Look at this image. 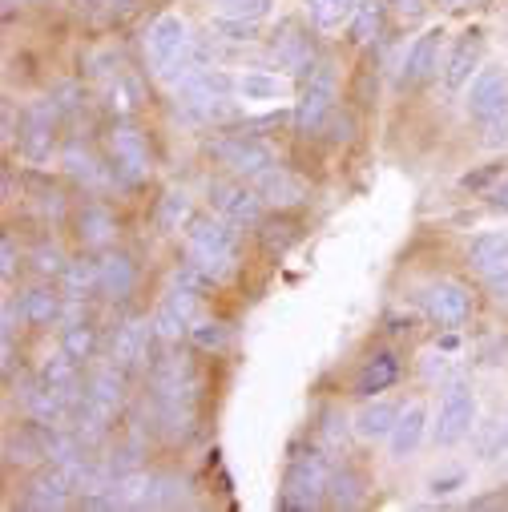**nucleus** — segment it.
<instances>
[{
	"label": "nucleus",
	"instance_id": "1",
	"mask_svg": "<svg viewBox=\"0 0 508 512\" xmlns=\"http://www.w3.org/2000/svg\"><path fill=\"white\" fill-rule=\"evenodd\" d=\"M150 388H154V412L166 436H190L194 428V375L178 355H162L150 367Z\"/></svg>",
	"mask_w": 508,
	"mask_h": 512
},
{
	"label": "nucleus",
	"instance_id": "2",
	"mask_svg": "<svg viewBox=\"0 0 508 512\" xmlns=\"http://www.w3.org/2000/svg\"><path fill=\"white\" fill-rule=\"evenodd\" d=\"M186 250L190 259L202 263L218 283L234 275L238 267V234H234V222H226L222 214H206V218H194L190 230H186Z\"/></svg>",
	"mask_w": 508,
	"mask_h": 512
},
{
	"label": "nucleus",
	"instance_id": "3",
	"mask_svg": "<svg viewBox=\"0 0 508 512\" xmlns=\"http://www.w3.org/2000/svg\"><path fill=\"white\" fill-rule=\"evenodd\" d=\"M335 97H339V77H335V65L331 61H319L295 101V130L303 138L319 134L323 130V121L335 113Z\"/></svg>",
	"mask_w": 508,
	"mask_h": 512
},
{
	"label": "nucleus",
	"instance_id": "4",
	"mask_svg": "<svg viewBox=\"0 0 508 512\" xmlns=\"http://www.w3.org/2000/svg\"><path fill=\"white\" fill-rule=\"evenodd\" d=\"M178 93V113H186L190 121H218L230 113V93H234V77L206 69L194 81H186Z\"/></svg>",
	"mask_w": 508,
	"mask_h": 512
},
{
	"label": "nucleus",
	"instance_id": "5",
	"mask_svg": "<svg viewBox=\"0 0 508 512\" xmlns=\"http://www.w3.org/2000/svg\"><path fill=\"white\" fill-rule=\"evenodd\" d=\"M331 476H335V464L323 456V452H299L291 460V472H287V488L279 496L283 508H315L327 488H331Z\"/></svg>",
	"mask_w": 508,
	"mask_h": 512
},
{
	"label": "nucleus",
	"instance_id": "6",
	"mask_svg": "<svg viewBox=\"0 0 508 512\" xmlns=\"http://www.w3.org/2000/svg\"><path fill=\"white\" fill-rule=\"evenodd\" d=\"M476 424V396L464 379L448 383L444 396H440V408H436V424H432V440L440 448H452L460 444Z\"/></svg>",
	"mask_w": 508,
	"mask_h": 512
},
{
	"label": "nucleus",
	"instance_id": "7",
	"mask_svg": "<svg viewBox=\"0 0 508 512\" xmlns=\"http://www.w3.org/2000/svg\"><path fill=\"white\" fill-rule=\"evenodd\" d=\"M210 154H214L230 174H238V178H246V182H259L267 170H275V166H279V158H275V150H271L267 142L246 138V134H238V138H222V142H210Z\"/></svg>",
	"mask_w": 508,
	"mask_h": 512
},
{
	"label": "nucleus",
	"instance_id": "8",
	"mask_svg": "<svg viewBox=\"0 0 508 512\" xmlns=\"http://www.w3.org/2000/svg\"><path fill=\"white\" fill-rule=\"evenodd\" d=\"M194 45V37H190V25L182 21V17H174V13H166V17H158L150 29H146V61H150V69L162 77L186 49Z\"/></svg>",
	"mask_w": 508,
	"mask_h": 512
},
{
	"label": "nucleus",
	"instance_id": "9",
	"mask_svg": "<svg viewBox=\"0 0 508 512\" xmlns=\"http://www.w3.org/2000/svg\"><path fill=\"white\" fill-rule=\"evenodd\" d=\"M464 109L476 121H492L500 113H508V69L504 65H484L464 93Z\"/></svg>",
	"mask_w": 508,
	"mask_h": 512
},
{
	"label": "nucleus",
	"instance_id": "10",
	"mask_svg": "<svg viewBox=\"0 0 508 512\" xmlns=\"http://www.w3.org/2000/svg\"><path fill=\"white\" fill-rule=\"evenodd\" d=\"M57 117H61V109H57L53 97H37V101H29L25 121H21V150H25L29 162L41 166V162L53 158V130H57Z\"/></svg>",
	"mask_w": 508,
	"mask_h": 512
},
{
	"label": "nucleus",
	"instance_id": "11",
	"mask_svg": "<svg viewBox=\"0 0 508 512\" xmlns=\"http://www.w3.org/2000/svg\"><path fill=\"white\" fill-rule=\"evenodd\" d=\"M214 210L226 218V222H234V226H259L263 222V194H259V186H242V182H222V186H214Z\"/></svg>",
	"mask_w": 508,
	"mask_h": 512
},
{
	"label": "nucleus",
	"instance_id": "12",
	"mask_svg": "<svg viewBox=\"0 0 508 512\" xmlns=\"http://www.w3.org/2000/svg\"><path fill=\"white\" fill-rule=\"evenodd\" d=\"M424 311H428V319H432L436 327L456 331V327L468 323L472 299H468V291H464L460 283H432V287L424 291Z\"/></svg>",
	"mask_w": 508,
	"mask_h": 512
},
{
	"label": "nucleus",
	"instance_id": "13",
	"mask_svg": "<svg viewBox=\"0 0 508 512\" xmlns=\"http://www.w3.org/2000/svg\"><path fill=\"white\" fill-rule=\"evenodd\" d=\"M109 150H113L117 174L125 182L150 178V146H146V138L134 130V125H117V130L109 134Z\"/></svg>",
	"mask_w": 508,
	"mask_h": 512
},
{
	"label": "nucleus",
	"instance_id": "14",
	"mask_svg": "<svg viewBox=\"0 0 508 512\" xmlns=\"http://www.w3.org/2000/svg\"><path fill=\"white\" fill-rule=\"evenodd\" d=\"M154 323L150 319H130V323H121L117 335H113V347H109V359L121 367V371H134L146 363L150 355V339H154Z\"/></svg>",
	"mask_w": 508,
	"mask_h": 512
},
{
	"label": "nucleus",
	"instance_id": "15",
	"mask_svg": "<svg viewBox=\"0 0 508 512\" xmlns=\"http://www.w3.org/2000/svg\"><path fill=\"white\" fill-rule=\"evenodd\" d=\"M271 57L279 69H287L291 77H307L315 69V45L299 25H283L271 41Z\"/></svg>",
	"mask_w": 508,
	"mask_h": 512
},
{
	"label": "nucleus",
	"instance_id": "16",
	"mask_svg": "<svg viewBox=\"0 0 508 512\" xmlns=\"http://www.w3.org/2000/svg\"><path fill=\"white\" fill-rule=\"evenodd\" d=\"M37 383H41L45 392H53L61 404H69V408H77V404H81L77 359H73V355H65V351H57V355H49V359L41 363V371H37Z\"/></svg>",
	"mask_w": 508,
	"mask_h": 512
},
{
	"label": "nucleus",
	"instance_id": "17",
	"mask_svg": "<svg viewBox=\"0 0 508 512\" xmlns=\"http://www.w3.org/2000/svg\"><path fill=\"white\" fill-rule=\"evenodd\" d=\"M440 49H444V29H424L412 45H408V57H404V85H420L428 81L436 69H440Z\"/></svg>",
	"mask_w": 508,
	"mask_h": 512
},
{
	"label": "nucleus",
	"instance_id": "18",
	"mask_svg": "<svg viewBox=\"0 0 508 512\" xmlns=\"http://www.w3.org/2000/svg\"><path fill=\"white\" fill-rule=\"evenodd\" d=\"M480 49H484V37H480L476 29H468V33L456 37L448 61L440 65V69H444V89H448V93H456V89H464V85L472 81V69H476V61H480Z\"/></svg>",
	"mask_w": 508,
	"mask_h": 512
},
{
	"label": "nucleus",
	"instance_id": "19",
	"mask_svg": "<svg viewBox=\"0 0 508 512\" xmlns=\"http://www.w3.org/2000/svg\"><path fill=\"white\" fill-rule=\"evenodd\" d=\"M400 379V359L392 355V351H375L363 367H359V375H355V396H375V392H388L392 383Z\"/></svg>",
	"mask_w": 508,
	"mask_h": 512
},
{
	"label": "nucleus",
	"instance_id": "20",
	"mask_svg": "<svg viewBox=\"0 0 508 512\" xmlns=\"http://www.w3.org/2000/svg\"><path fill=\"white\" fill-rule=\"evenodd\" d=\"M85 400H89V404H97L101 412L117 416V408H121V400H125V371H121L117 363H109V367L93 371L89 388H85Z\"/></svg>",
	"mask_w": 508,
	"mask_h": 512
},
{
	"label": "nucleus",
	"instance_id": "21",
	"mask_svg": "<svg viewBox=\"0 0 508 512\" xmlns=\"http://www.w3.org/2000/svg\"><path fill=\"white\" fill-rule=\"evenodd\" d=\"M287 93H291V81L279 77V73L254 69V73L234 77V97L238 101H287Z\"/></svg>",
	"mask_w": 508,
	"mask_h": 512
},
{
	"label": "nucleus",
	"instance_id": "22",
	"mask_svg": "<svg viewBox=\"0 0 508 512\" xmlns=\"http://www.w3.org/2000/svg\"><path fill=\"white\" fill-rule=\"evenodd\" d=\"M424 432H428V412H424L420 404L404 408V412H400V420H396V428H392V436H388V440H392V456H396V460L416 456V448H420Z\"/></svg>",
	"mask_w": 508,
	"mask_h": 512
},
{
	"label": "nucleus",
	"instance_id": "23",
	"mask_svg": "<svg viewBox=\"0 0 508 512\" xmlns=\"http://www.w3.org/2000/svg\"><path fill=\"white\" fill-rule=\"evenodd\" d=\"M259 194H263V202H271V206H299L303 198H307V186L295 178V174H287L283 166H275V170H267L259 182Z\"/></svg>",
	"mask_w": 508,
	"mask_h": 512
},
{
	"label": "nucleus",
	"instance_id": "24",
	"mask_svg": "<svg viewBox=\"0 0 508 512\" xmlns=\"http://www.w3.org/2000/svg\"><path fill=\"white\" fill-rule=\"evenodd\" d=\"M355 9H359V0H307V17L323 37L343 33V25L355 21Z\"/></svg>",
	"mask_w": 508,
	"mask_h": 512
},
{
	"label": "nucleus",
	"instance_id": "25",
	"mask_svg": "<svg viewBox=\"0 0 508 512\" xmlns=\"http://www.w3.org/2000/svg\"><path fill=\"white\" fill-rule=\"evenodd\" d=\"M101 267V295L105 299H125L134 291V283H138V275H134V263L125 259V254H105V259L97 263Z\"/></svg>",
	"mask_w": 508,
	"mask_h": 512
},
{
	"label": "nucleus",
	"instance_id": "26",
	"mask_svg": "<svg viewBox=\"0 0 508 512\" xmlns=\"http://www.w3.org/2000/svg\"><path fill=\"white\" fill-rule=\"evenodd\" d=\"M206 69H214V65H210V41L194 37V45H190V49H186V53H182L166 73H162V81H166L170 89H182L186 81H194V77H198V73H206Z\"/></svg>",
	"mask_w": 508,
	"mask_h": 512
},
{
	"label": "nucleus",
	"instance_id": "27",
	"mask_svg": "<svg viewBox=\"0 0 508 512\" xmlns=\"http://www.w3.org/2000/svg\"><path fill=\"white\" fill-rule=\"evenodd\" d=\"M93 291H101V267H97L93 259H77V263H69V267L61 271V295H65L69 303H81V299H89Z\"/></svg>",
	"mask_w": 508,
	"mask_h": 512
},
{
	"label": "nucleus",
	"instance_id": "28",
	"mask_svg": "<svg viewBox=\"0 0 508 512\" xmlns=\"http://www.w3.org/2000/svg\"><path fill=\"white\" fill-rule=\"evenodd\" d=\"M468 263L480 275L492 271V267H500V263H508V230H484V234H476L472 246H468Z\"/></svg>",
	"mask_w": 508,
	"mask_h": 512
},
{
	"label": "nucleus",
	"instance_id": "29",
	"mask_svg": "<svg viewBox=\"0 0 508 512\" xmlns=\"http://www.w3.org/2000/svg\"><path fill=\"white\" fill-rule=\"evenodd\" d=\"M396 420H400V408H396V404L375 400V404H367V408L355 416V432H359L363 440H388L392 428H396Z\"/></svg>",
	"mask_w": 508,
	"mask_h": 512
},
{
	"label": "nucleus",
	"instance_id": "30",
	"mask_svg": "<svg viewBox=\"0 0 508 512\" xmlns=\"http://www.w3.org/2000/svg\"><path fill=\"white\" fill-rule=\"evenodd\" d=\"M5 460H9V464H37V460H49L41 424H33V428H25V432H13V436L5 440Z\"/></svg>",
	"mask_w": 508,
	"mask_h": 512
},
{
	"label": "nucleus",
	"instance_id": "31",
	"mask_svg": "<svg viewBox=\"0 0 508 512\" xmlns=\"http://www.w3.org/2000/svg\"><path fill=\"white\" fill-rule=\"evenodd\" d=\"M105 105H109L117 117H130V113L142 105V85H138V77H130V73L109 77V85H105Z\"/></svg>",
	"mask_w": 508,
	"mask_h": 512
},
{
	"label": "nucleus",
	"instance_id": "32",
	"mask_svg": "<svg viewBox=\"0 0 508 512\" xmlns=\"http://www.w3.org/2000/svg\"><path fill=\"white\" fill-rule=\"evenodd\" d=\"M57 315H61V295L49 291V287H37L21 299V319L33 323V327H49Z\"/></svg>",
	"mask_w": 508,
	"mask_h": 512
},
{
	"label": "nucleus",
	"instance_id": "33",
	"mask_svg": "<svg viewBox=\"0 0 508 512\" xmlns=\"http://www.w3.org/2000/svg\"><path fill=\"white\" fill-rule=\"evenodd\" d=\"M77 234H81L85 246H109L113 234H117V226H113L109 210H101V206H85L81 218H77Z\"/></svg>",
	"mask_w": 508,
	"mask_h": 512
},
{
	"label": "nucleus",
	"instance_id": "34",
	"mask_svg": "<svg viewBox=\"0 0 508 512\" xmlns=\"http://www.w3.org/2000/svg\"><path fill=\"white\" fill-rule=\"evenodd\" d=\"M154 222H158L162 234H178V230L190 222V194H186V190H170V194L158 202Z\"/></svg>",
	"mask_w": 508,
	"mask_h": 512
},
{
	"label": "nucleus",
	"instance_id": "35",
	"mask_svg": "<svg viewBox=\"0 0 508 512\" xmlns=\"http://www.w3.org/2000/svg\"><path fill=\"white\" fill-rule=\"evenodd\" d=\"M275 13V0H214V17L230 21H263Z\"/></svg>",
	"mask_w": 508,
	"mask_h": 512
},
{
	"label": "nucleus",
	"instance_id": "36",
	"mask_svg": "<svg viewBox=\"0 0 508 512\" xmlns=\"http://www.w3.org/2000/svg\"><path fill=\"white\" fill-rule=\"evenodd\" d=\"M65 170L81 182V186H101L105 182V174H101V166H97V158L89 154V150H81V142H73L69 150H65Z\"/></svg>",
	"mask_w": 508,
	"mask_h": 512
},
{
	"label": "nucleus",
	"instance_id": "37",
	"mask_svg": "<svg viewBox=\"0 0 508 512\" xmlns=\"http://www.w3.org/2000/svg\"><path fill=\"white\" fill-rule=\"evenodd\" d=\"M186 500V480L182 476H154L150 480V492H146V508H170V504H182Z\"/></svg>",
	"mask_w": 508,
	"mask_h": 512
},
{
	"label": "nucleus",
	"instance_id": "38",
	"mask_svg": "<svg viewBox=\"0 0 508 512\" xmlns=\"http://www.w3.org/2000/svg\"><path fill=\"white\" fill-rule=\"evenodd\" d=\"M93 347H97V335H93V327L85 319H77V323L65 327V335H61V351L65 355H73L77 363H85L93 355Z\"/></svg>",
	"mask_w": 508,
	"mask_h": 512
},
{
	"label": "nucleus",
	"instance_id": "39",
	"mask_svg": "<svg viewBox=\"0 0 508 512\" xmlns=\"http://www.w3.org/2000/svg\"><path fill=\"white\" fill-rule=\"evenodd\" d=\"M384 5L388 0H359V9H355V41L359 45H367L375 33H379V25H384Z\"/></svg>",
	"mask_w": 508,
	"mask_h": 512
},
{
	"label": "nucleus",
	"instance_id": "40",
	"mask_svg": "<svg viewBox=\"0 0 508 512\" xmlns=\"http://www.w3.org/2000/svg\"><path fill=\"white\" fill-rule=\"evenodd\" d=\"M210 37H214V41L250 45L254 37H259V21H230V17H214V21H210Z\"/></svg>",
	"mask_w": 508,
	"mask_h": 512
},
{
	"label": "nucleus",
	"instance_id": "41",
	"mask_svg": "<svg viewBox=\"0 0 508 512\" xmlns=\"http://www.w3.org/2000/svg\"><path fill=\"white\" fill-rule=\"evenodd\" d=\"M327 500H331V504H339V508L359 504V480H355L351 472H339V468H335L331 488H327Z\"/></svg>",
	"mask_w": 508,
	"mask_h": 512
},
{
	"label": "nucleus",
	"instance_id": "42",
	"mask_svg": "<svg viewBox=\"0 0 508 512\" xmlns=\"http://www.w3.org/2000/svg\"><path fill=\"white\" fill-rule=\"evenodd\" d=\"M190 339H194L198 347H206V351H218V347L226 343V327L214 323V319H198V323L190 327Z\"/></svg>",
	"mask_w": 508,
	"mask_h": 512
},
{
	"label": "nucleus",
	"instance_id": "43",
	"mask_svg": "<svg viewBox=\"0 0 508 512\" xmlns=\"http://www.w3.org/2000/svg\"><path fill=\"white\" fill-rule=\"evenodd\" d=\"M33 267H37V275H61L69 263L61 259V250H57V246L45 242V246H37V254H33Z\"/></svg>",
	"mask_w": 508,
	"mask_h": 512
},
{
	"label": "nucleus",
	"instance_id": "44",
	"mask_svg": "<svg viewBox=\"0 0 508 512\" xmlns=\"http://www.w3.org/2000/svg\"><path fill=\"white\" fill-rule=\"evenodd\" d=\"M0 275H5V283L17 275V242H13V234L0 238Z\"/></svg>",
	"mask_w": 508,
	"mask_h": 512
},
{
	"label": "nucleus",
	"instance_id": "45",
	"mask_svg": "<svg viewBox=\"0 0 508 512\" xmlns=\"http://www.w3.org/2000/svg\"><path fill=\"white\" fill-rule=\"evenodd\" d=\"M484 287H488L496 299H508V263H500V267L484 271Z\"/></svg>",
	"mask_w": 508,
	"mask_h": 512
},
{
	"label": "nucleus",
	"instance_id": "46",
	"mask_svg": "<svg viewBox=\"0 0 508 512\" xmlns=\"http://www.w3.org/2000/svg\"><path fill=\"white\" fill-rule=\"evenodd\" d=\"M291 226H267V234H263V242L271 246V250H287L291 246Z\"/></svg>",
	"mask_w": 508,
	"mask_h": 512
},
{
	"label": "nucleus",
	"instance_id": "47",
	"mask_svg": "<svg viewBox=\"0 0 508 512\" xmlns=\"http://www.w3.org/2000/svg\"><path fill=\"white\" fill-rule=\"evenodd\" d=\"M53 101H57V109H61V113H69V109H77V105H81V89H77V85H61V89L53 93Z\"/></svg>",
	"mask_w": 508,
	"mask_h": 512
},
{
	"label": "nucleus",
	"instance_id": "48",
	"mask_svg": "<svg viewBox=\"0 0 508 512\" xmlns=\"http://www.w3.org/2000/svg\"><path fill=\"white\" fill-rule=\"evenodd\" d=\"M484 130H488V142H492V146H500V142H508V113H500V117H492V121H484Z\"/></svg>",
	"mask_w": 508,
	"mask_h": 512
},
{
	"label": "nucleus",
	"instance_id": "49",
	"mask_svg": "<svg viewBox=\"0 0 508 512\" xmlns=\"http://www.w3.org/2000/svg\"><path fill=\"white\" fill-rule=\"evenodd\" d=\"M500 174H504V166H488V170H480V174H468L460 186H464V190H480V186H488V182L500 178Z\"/></svg>",
	"mask_w": 508,
	"mask_h": 512
},
{
	"label": "nucleus",
	"instance_id": "50",
	"mask_svg": "<svg viewBox=\"0 0 508 512\" xmlns=\"http://www.w3.org/2000/svg\"><path fill=\"white\" fill-rule=\"evenodd\" d=\"M13 138H17V109L13 101H5V146H13Z\"/></svg>",
	"mask_w": 508,
	"mask_h": 512
},
{
	"label": "nucleus",
	"instance_id": "51",
	"mask_svg": "<svg viewBox=\"0 0 508 512\" xmlns=\"http://www.w3.org/2000/svg\"><path fill=\"white\" fill-rule=\"evenodd\" d=\"M396 9H400L404 21H416L424 13V0H396Z\"/></svg>",
	"mask_w": 508,
	"mask_h": 512
},
{
	"label": "nucleus",
	"instance_id": "52",
	"mask_svg": "<svg viewBox=\"0 0 508 512\" xmlns=\"http://www.w3.org/2000/svg\"><path fill=\"white\" fill-rule=\"evenodd\" d=\"M323 436H327L331 444H339V440H347V428H339V416H331V420H327V428H323Z\"/></svg>",
	"mask_w": 508,
	"mask_h": 512
},
{
	"label": "nucleus",
	"instance_id": "53",
	"mask_svg": "<svg viewBox=\"0 0 508 512\" xmlns=\"http://www.w3.org/2000/svg\"><path fill=\"white\" fill-rule=\"evenodd\" d=\"M335 142H343V138H351V117H335V134H331Z\"/></svg>",
	"mask_w": 508,
	"mask_h": 512
},
{
	"label": "nucleus",
	"instance_id": "54",
	"mask_svg": "<svg viewBox=\"0 0 508 512\" xmlns=\"http://www.w3.org/2000/svg\"><path fill=\"white\" fill-rule=\"evenodd\" d=\"M492 202H496L500 210H508V174H504V182H500V186L492 190Z\"/></svg>",
	"mask_w": 508,
	"mask_h": 512
},
{
	"label": "nucleus",
	"instance_id": "55",
	"mask_svg": "<svg viewBox=\"0 0 508 512\" xmlns=\"http://www.w3.org/2000/svg\"><path fill=\"white\" fill-rule=\"evenodd\" d=\"M460 480H464V476H452V480H432V492H436V496H440V492H452Z\"/></svg>",
	"mask_w": 508,
	"mask_h": 512
},
{
	"label": "nucleus",
	"instance_id": "56",
	"mask_svg": "<svg viewBox=\"0 0 508 512\" xmlns=\"http://www.w3.org/2000/svg\"><path fill=\"white\" fill-rule=\"evenodd\" d=\"M105 5H109L113 13H130V9H134V0H105Z\"/></svg>",
	"mask_w": 508,
	"mask_h": 512
},
{
	"label": "nucleus",
	"instance_id": "57",
	"mask_svg": "<svg viewBox=\"0 0 508 512\" xmlns=\"http://www.w3.org/2000/svg\"><path fill=\"white\" fill-rule=\"evenodd\" d=\"M73 9H97V5H105V0H69Z\"/></svg>",
	"mask_w": 508,
	"mask_h": 512
},
{
	"label": "nucleus",
	"instance_id": "58",
	"mask_svg": "<svg viewBox=\"0 0 508 512\" xmlns=\"http://www.w3.org/2000/svg\"><path fill=\"white\" fill-rule=\"evenodd\" d=\"M500 448H508V416H504V424H500Z\"/></svg>",
	"mask_w": 508,
	"mask_h": 512
},
{
	"label": "nucleus",
	"instance_id": "59",
	"mask_svg": "<svg viewBox=\"0 0 508 512\" xmlns=\"http://www.w3.org/2000/svg\"><path fill=\"white\" fill-rule=\"evenodd\" d=\"M440 5H448V9H460V5H472V0H440Z\"/></svg>",
	"mask_w": 508,
	"mask_h": 512
}]
</instances>
